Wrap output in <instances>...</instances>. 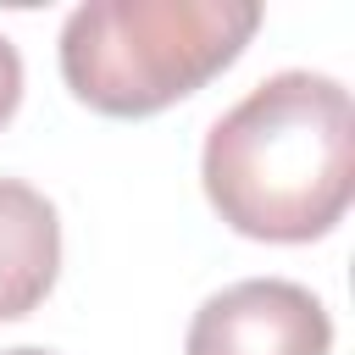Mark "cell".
Listing matches in <instances>:
<instances>
[{
  "instance_id": "cell-1",
  "label": "cell",
  "mask_w": 355,
  "mask_h": 355,
  "mask_svg": "<svg viewBox=\"0 0 355 355\" xmlns=\"http://www.w3.org/2000/svg\"><path fill=\"white\" fill-rule=\"evenodd\" d=\"M216 216L261 244L333 233L355 194V105L327 72H272L222 111L200 150Z\"/></svg>"
},
{
  "instance_id": "cell-2",
  "label": "cell",
  "mask_w": 355,
  "mask_h": 355,
  "mask_svg": "<svg viewBox=\"0 0 355 355\" xmlns=\"http://www.w3.org/2000/svg\"><path fill=\"white\" fill-rule=\"evenodd\" d=\"M255 0H89L61 22V78L100 116H155L239 61Z\"/></svg>"
},
{
  "instance_id": "cell-3",
  "label": "cell",
  "mask_w": 355,
  "mask_h": 355,
  "mask_svg": "<svg viewBox=\"0 0 355 355\" xmlns=\"http://www.w3.org/2000/svg\"><path fill=\"white\" fill-rule=\"evenodd\" d=\"M327 305L288 277H244L211 294L183 338V355H327Z\"/></svg>"
},
{
  "instance_id": "cell-4",
  "label": "cell",
  "mask_w": 355,
  "mask_h": 355,
  "mask_svg": "<svg viewBox=\"0 0 355 355\" xmlns=\"http://www.w3.org/2000/svg\"><path fill=\"white\" fill-rule=\"evenodd\" d=\"M55 272H61L55 205L22 178H0V322H17L33 305H44Z\"/></svg>"
},
{
  "instance_id": "cell-5",
  "label": "cell",
  "mask_w": 355,
  "mask_h": 355,
  "mask_svg": "<svg viewBox=\"0 0 355 355\" xmlns=\"http://www.w3.org/2000/svg\"><path fill=\"white\" fill-rule=\"evenodd\" d=\"M17 105H22V55H17V44L0 33V128L17 116Z\"/></svg>"
},
{
  "instance_id": "cell-6",
  "label": "cell",
  "mask_w": 355,
  "mask_h": 355,
  "mask_svg": "<svg viewBox=\"0 0 355 355\" xmlns=\"http://www.w3.org/2000/svg\"><path fill=\"white\" fill-rule=\"evenodd\" d=\"M6 355H50V349H33V344H22V349H6Z\"/></svg>"
}]
</instances>
